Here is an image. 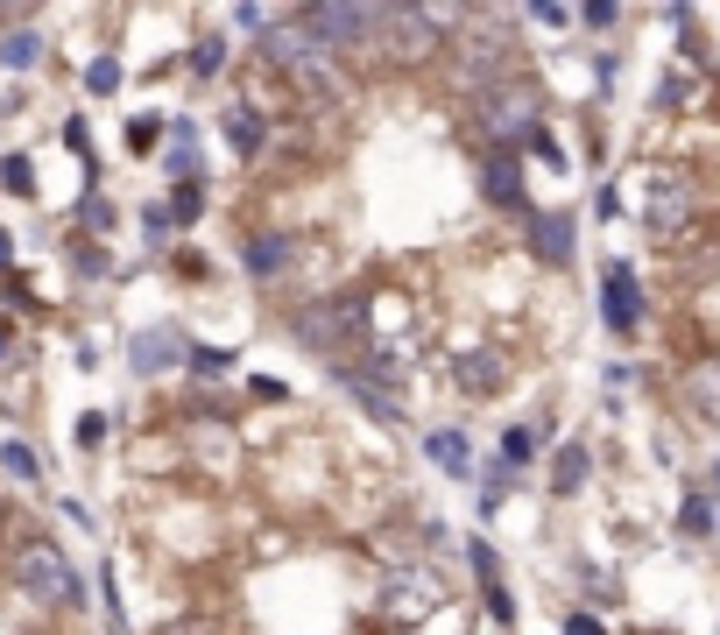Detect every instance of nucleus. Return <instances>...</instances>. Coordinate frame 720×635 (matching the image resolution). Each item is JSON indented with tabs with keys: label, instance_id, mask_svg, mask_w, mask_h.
<instances>
[{
	"label": "nucleus",
	"instance_id": "nucleus-1",
	"mask_svg": "<svg viewBox=\"0 0 720 635\" xmlns=\"http://www.w3.org/2000/svg\"><path fill=\"white\" fill-rule=\"evenodd\" d=\"M262 50H268V64L283 71V79L297 85L304 99H319V106H347L360 85H353V71L339 64V50H325L319 36H311L304 22H268V36H262Z\"/></svg>",
	"mask_w": 720,
	"mask_h": 635
},
{
	"label": "nucleus",
	"instance_id": "nucleus-2",
	"mask_svg": "<svg viewBox=\"0 0 720 635\" xmlns=\"http://www.w3.org/2000/svg\"><path fill=\"white\" fill-rule=\"evenodd\" d=\"M8 586L22 600H36V608H79V600H85L79 565H71L57 543H43V537H28V543L8 551Z\"/></svg>",
	"mask_w": 720,
	"mask_h": 635
},
{
	"label": "nucleus",
	"instance_id": "nucleus-3",
	"mask_svg": "<svg viewBox=\"0 0 720 635\" xmlns=\"http://www.w3.org/2000/svg\"><path fill=\"white\" fill-rule=\"evenodd\" d=\"M439 28H459V14L445 8H382V22H374V50L388 57L396 71H417L439 57Z\"/></svg>",
	"mask_w": 720,
	"mask_h": 635
},
{
	"label": "nucleus",
	"instance_id": "nucleus-4",
	"mask_svg": "<svg viewBox=\"0 0 720 635\" xmlns=\"http://www.w3.org/2000/svg\"><path fill=\"white\" fill-rule=\"evenodd\" d=\"M508 57H516V36H508L502 22H467L453 36V71H459V85H467L473 99L508 79Z\"/></svg>",
	"mask_w": 720,
	"mask_h": 635
},
{
	"label": "nucleus",
	"instance_id": "nucleus-5",
	"mask_svg": "<svg viewBox=\"0 0 720 635\" xmlns=\"http://www.w3.org/2000/svg\"><path fill=\"white\" fill-rule=\"evenodd\" d=\"M473 106H480V128H488L494 142H530L537 113H544V93H537L530 79H502V85H488Z\"/></svg>",
	"mask_w": 720,
	"mask_h": 635
},
{
	"label": "nucleus",
	"instance_id": "nucleus-6",
	"mask_svg": "<svg viewBox=\"0 0 720 635\" xmlns=\"http://www.w3.org/2000/svg\"><path fill=\"white\" fill-rule=\"evenodd\" d=\"M643 191H650V205H643V226H650V240H685V226L699 219V191L685 170H650L643 177Z\"/></svg>",
	"mask_w": 720,
	"mask_h": 635
},
{
	"label": "nucleus",
	"instance_id": "nucleus-7",
	"mask_svg": "<svg viewBox=\"0 0 720 635\" xmlns=\"http://www.w3.org/2000/svg\"><path fill=\"white\" fill-rule=\"evenodd\" d=\"M374 22H382V8H353V0H319V8H304V28L325 43V50L374 43Z\"/></svg>",
	"mask_w": 720,
	"mask_h": 635
},
{
	"label": "nucleus",
	"instance_id": "nucleus-8",
	"mask_svg": "<svg viewBox=\"0 0 720 635\" xmlns=\"http://www.w3.org/2000/svg\"><path fill=\"white\" fill-rule=\"evenodd\" d=\"M600 317H608L614 332L643 325V290H636V268L628 262H608V276H600Z\"/></svg>",
	"mask_w": 720,
	"mask_h": 635
},
{
	"label": "nucleus",
	"instance_id": "nucleus-9",
	"mask_svg": "<svg viewBox=\"0 0 720 635\" xmlns=\"http://www.w3.org/2000/svg\"><path fill=\"white\" fill-rule=\"evenodd\" d=\"M297 339L304 346H333V339H347V332H360V290L353 297H339V304H319V311H304L297 317Z\"/></svg>",
	"mask_w": 720,
	"mask_h": 635
},
{
	"label": "nucleus",
	"instance_id": "nucleus-10",
	"mask_svg": "<svg viewBox=\"0 0 720 635\" xmlns=\"http://www.w3.org/2000/svg\"><path fill=\"white\" fill-rule=\"evenodd\" d=\"M431 608H439V579H431V572H403V579H388V614L424 622Z\"/></svg>",
	"mask_w": 720,
	"mask_h": 635
},
{
	"label": "nucleus",
	"instance_id": "nucleus-11",
	"mask_svg": "<svg viewBox=\"0 0 720 635\" xmlns=\"http://www.w3.org/2000/svg\"><path fill=\"white\" fill-rule=\"evenodd\" d=\"M473 551V572H480V594H488V614L494 622H516V600H508V586H502V558H494V543H467Z\"/></svg>",
	"mask_w": 720,
	"mask_h": 635
},
{
	"label": "nucleus",
	"instance_id": "nucleus-12",
	"mask_svg": "<svg viewBox=\"0 0 720 635\" xmlns=\"http://www.w3.org/2000/svg\"><path fill=\"white\" fill-rule=\"evenodd\" d=\"M685 403H693L707 423H720V354L713 360H699L693 374H685Z\"/></svg>",
	"mask_w": 720,
	"mask_h": 635
},
{
	"label": "nucleus",
	"instance_id": "nucleus-13",
	"mask_svg": "<svg viewBox=\"0 0 720 635\" xmlns=\"http://www.w3.org/2000/svg\"><path fill=\"white\" fill-rule=\"evenodd\" d=\"M488 199L508 205V212H530V199H523V177H516V156H494V163H488Z\"/></svg>",
	"mask_w": 720,
	"mask_h": 635
},
{
	"label": "nucleus",
	"instance_id": "nucleus-14",
	"mask_svg": "<svg viewBox=\"0 0 720 635\" xmlns=\"http://www.w3.org/2000/svg\"><path fill=\"white\" fill-rule=\"evenodd\" d=\"M459 388H467V396H494V388H502V360H494V354H467V360H459Z\"/></svg>",
	"mask_w": 720,
	"mask_h": 635
},
{
	"label": "nucleus",
	"instance_id": "nucleus-15",
	"mask_svg": "<svg viewBox=\"0 0 720 635\" xmlns=\"http://www.w3.org/2000/svg\"><path fill=\"white\" fill-rule=\"evenodd\" d=\"M537 248H544V262H573V219H565V212H544V219H537Z\"/></svg>",
	"mask_w": 720,
	"mask_h": 635
},
{
	"label": "nucleus",
	"instance_id": "nucleus-16",
	"mask_svg": "<svg viewBox=\"0 0 720 635\" xmlns=\"http://www.w3.org/2000/svg\"><path fill=\"white\" fill-rule=\"evenodd\" d=\"M0 64H8V71L43 64V36H36V28H8V36H0Z\"/></svg>",
	"mask_w": 720,
	"mask_h": 635
},
{
	"label": "nucleus",
	"instance_id": "nucleus-17",
	"mask_svg": "<svg viewBox=\"0 0 720 635\" xmlns=\"http://www.w3.org/2000/svg\"><path fill=\"white\" fill-rule=\"evenodd\" d=\"M587 445H565L559 452V459H551V488H559V494H579V488H587Z\"/></svg>",
	"mask_w": 720,
	"mask_h": 635
},
{
	"label": "nucleus",
	"instance_id": "nucleus-18",
	"mask_svg": "<svg viewBox=\"0 0 720 635\" xmlns=\"http://www.w3.org/2000/svg\"><path fill=\"white\" fill-rule=\"evenodd\" d=\"M163 360H177V339H170V332H142V339H134V368L156 374Z\"/></svg>",
	"mask_w": 720,
	"mask_h": 635
},
{
	"label": "nucleus",
	"instance_id": "nucleus-19",
	"mask_svg": "<svg viewBox=\"0 0 720 635\" xmlns=\"http://www.w3.org/2000/svg\"><path fill=\"white\" fill-rule=\"evenodd\" d=\"M290 240H254V248H248V268H254V276H276V268H290Z\"/></svg>",
	"mask_w": 720,
	"mask_h": 635
},
{
	"label": "nucleus",
	"instance_id": "nucleus-20",
	"mask_svg": "<svg viewBox=\"0 0 720 635\" xmlns=\"http://www.w3.org/2000/svg\"><path fill=\"white\" fill-rule=\"evenodd\" d=\"M431 459H439L445 474H467V438H459V431H431Z\"/></svg>",
	"mask_w": 720,
	"mask_h": 635
},
{
	"label": "nucleus",
	"instance_id": "nucleus-21",
	"mask_svg": "<svg viewBox=\"0 0 720 635\" xmlns=\"http://www.w3.org/2000/svg\"><path fill=\"white\" fill-rule=\"evenodd\" d=\"M227 134H233V148H240V156H254V148H262V113H248V106H233Z\"/></svg>",
	"mask_w": 720,
	"mask_h": 635
},
{
	"label": "nucleus",
	"instance_id": "nucleus-22",
	"mask_svg": "<svg viewBox=\"0 0 720 635\" xmlns=\"http://www.w3.org/2000/svg\"><path fill=\"white\" fill-rule=\"evenodd\" d=\"M85 85H93V93H120V64L113 57H93V64H85Z\"/></svg>",
	"mask_w": 720,
	"mask_h": 635
},
{
	"label": "nucleus",
	"instance_id": "nucleus-23",
	"mask_svg": "<svg viewBox=\"0 0 720 635\" xmlns=\"http://www.w3.org/2000/svg\"><path fill=\"white\" fill-rule=\"evenodd\" d=\"M530 452H537V438H530V431H502V466H523Z\"/></svg>",
	"mask_w": 720,
	"mask_h": 635
},
{
	"label": "nucleus",
	"instance_id": "nucleus-24",
	"mask_svg": "<svg viewBox=\"0 0 720 635\" xmlns=\"http://www.w3.org/2000/svg\"><path fill=\"white\" fill-rule=\"evenodd\" d=\"M0 177H8V191H22V199L36 191V170H28L22 156H8V163H0Z\"/></svg>",
	"mask_w": 720,
	"mask_h": 635
},
{
	"label": "nucleus",
	"instance_id": "nucleus-25",
	"mask_svg": "<svg viewBox=\"0 0 720 635\" xmlns=\"http://www.w3.org/2000/svg\"><path fill=\"white\" fill-rule=\"evenodd\" d=\"M0 459H8L14 480H36V459H28V445H0Z\"/></svg>",
	"mask_w": 720,
	"mask_h": 635
},
{
	"label": "nucleus",
	"instance_id": "nucleus-26",
	"mask_svg": "<svg viewBox=\"0 0 720 635\" xmlns=\"http://www.w3.org/2000/svg\"><path fill=\"white\" fill-rule=\"evenodd\" d=\"M156 635H219V622H205V614H184V622H163Z\"/></svg>",
	"mask_w": 720,
	"mask_h": 635
},
{
	"label": "nucleus",
	"instance_id": "nucleus-27",
	"mask_svg": "<svg viewBox=\"0 0 720 635\" xmlns=\"http://www.w3.org/2000/svg\"><path fill=\"white\" fill-rule=\"evenodd\" d=\"M156 134H163V120H156V113H142V120H134V128H128V142H134V148H148V142H156Z\"/></svg>",
	"mask_w": 720,
	"mask_h": 635
},
{
	"label": "nucleus",
	"instance_id": "nucleus-28",
	"mask_svg": "<svg viewBox=\"0 0 720 635\" xmlns=\"http://www.w3.org/2000/svg\"><path fill=\"white\" fill-rule=\"evenodd\" d=\"M199 212H205V199H199V184H184V191H177V219H184V226H191V219H199Z\"/></svg>",
	"mask_w": 720,
	"mask_h": 635
},
{
	"label": "nucleus",
	"instance_id": "nucleus-29",
	"mask_svg": "<svg viewBox=\"0 0 720 635\" xmlns=\"http://www.w3.org/2000/svg\"><path fill=\"white\" fill-rule=\"evenodd\" d=\"M99 438H107V417L85 410V417H79V445H99Z\"/></svg>",
	"mask_w": 720,
	"mask_h": 635
},
{
	"label": "nucleus",
	"instance_id": "nucleus-30",
	"mask_svg": "<svg viewBox=\"0 0 720 635\" xmlns=\"http://www.w3.org/2000/svg\"><path fill=\"white\" fill-rule=\"evenodd\" d=\"M219 57H227V43L205 36V43H199V71H219Z\"/></svg>",
	"mask_w": 720,
	"mask_h": 635
},
{
	"label": "nucleus",
	"instance_id": "nucleus-31",
	"mask_svg": "<svg viewBox=\"0 0 720 635\" xmlns=\"http://www.w3.org/2000/svg\"><path fill=\"white\" fill-rule=\"evenodd\" d=\"M85 226H93V233H107V226H113V205H99V199H85Z\"/></svg>",
	"mask_w": 720,
	"mask_h": 635
},
{
	"label": "nucleus",
	"instance_id": "nucleus-32",
	"mask_svg": "<svg viewBox=\"0 0 720 635\" xmlns=\"http://www.w3.org/2000/svg\"><path fill=\"white\" fill-rule=\"evenodd\" d=\"M685 529H693V537H699V529H713V508L707 502H685Z\"/></svg>",
	"mask_w": 720,
	"mask_h": 635
},
{
	"label": "nucleus",
	"instance_id": "nucleus-33",
	"mask_svg": "<svg viewBox=\"0 0 720 635\" xmlns=\"http://www.w3.org/2000/svg\"><path fill=\"white\" fill-rule=\"evenodd\" d=\"M191 368H205V374H219V368H233L227 354H213V346H199V354H191Z\"/></svg>",
	"mask_w": 720,
	"mask_h": 635
},
{
	"label": "nucleus",
	"instance_id": "nucleus-34",
	"mask_svg": "<svg viewBox=\"0 0 720 635\" xmlns=\"http://www.w3.org/2000/svg\"><path fill=\"white\" fill-rule=\"evenodd\" d=\"M565 635H608V628H600L593 614H565Z\"/></svg>",
	"mask_w": 720,
	"mask_h": 635
},
{
	"label": "nucleus",
	"instance_id": "nucleus-35",
	"mask_svg": "<svg viewBox=\"0 0 720 635\" xmlns=\"http://www.w3.org/2000/svg\"><path fill=\"white\" fill-rule=\"evenodd\" d=\"M8 254H14V240H8V233H0V262H8Z\"/></svg>",
	"mask_w": 720,
	"mask_h": 635
},
{
	"label": "nucleus",
	"instance_id": "nucleus-36",
	"mask_svg": "<svg viewBox=\"0 0 720 635\" xmlns=\"http://www.w3.org/2000/svg\"><path fill=\"white\" fill-rule=\"evenodd\" d=\"M0 346H8V325H0Z\"/></svg>",
	"mask_w": 720,
	"mask_h": 635
},
{
	"label": "nucleus",
	"instance_id": "nucleus-37",
	"mask_svg": "<svg viewBox=\"0 0 720 635\" xmlns=\"http://www.w3.org/2000/svg\"><path fill=\"white\" fill-rule=\"evenodd\" d=\"M713 488H720V466H713Z\"/></svg>",
	"mask_w": 720,
	"mask_h": 635
}]
</instances>
